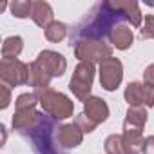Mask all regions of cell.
<instances>
[{
  "mask_svg": "<svg viewBox=\"0 0 154 154\" xmlns=\"http://www.w3.org/2000/svg\"><path fill=\"white\" fill-rule=\"evenodd\" d=\"M127 17L123 15L122 9L116 8L114 2H100L96 4L89 15L76 26L71 33V45L72 42H80L85 38H100L103 40L105 36L111 35V31L118 26L123 24Z\"/></svg>",
  "mask_w": 154,
  "mask_h": 154,
  "instance_id": "obj_1",
  "label": "cell"
},
{
  "mask_svg": "<svg viewBox=\"0 0 154 154\" xmlns=\"http://www.w3.org/2000/svg\"><path fill=\"white\" fill-rule=\"evenodd\" d=\"M58 129L54 118H49L44 112H38V118L27 136L33 141V149L36 154H60L58 150Z\"/></svg>",
  "mask_w": 154,
  "mask_h": 154,
  "instance_id": "obj_2",
  "label": "cell"
},
{
  "mask_svg": "<svg viewBox=\"0 0 154 154\" xmlns=\"http://www.w3.org/2000/svg\"><path fill=\"white\" fill-rule=\"evenodd\" d=\"M36 98H38V103L42 105L44 112L49 114L51 118L54 120H63V118H69L72 114V109H74V103L62 93L54 91V89H38L35 91Z\"/></svg>",
  "mask_w": 154,
  "mask_h": 154,
  "instance_id": "obj_3",
  "label": "cell"
},
{
  "mask_svg": "<svg viewBox=\"0 0 154 154\" xmlns=\"http://www.w3.org/2000/svg\"><path fill=\"white\" fill-rule=\"evenodd\" d=\"M93 78H94V65L91 62H80L72 72L69 89L74 93V96L78 100L87 102L89 93H91V85H93Z\"/></svg>",
  "mask_w": 154,
  "mask_h": 154,
  "instance_id": "obj_4",
  "label": "cell"
},
{
  "mask_svg": "<svg viewBox=\"0 0 154 154\" xmlns=\"http://www.w3.org/2000/svg\"><path fill=\"white\" fill-rule=\"evenodd\" d=\"M112 53V47L105 44V40L100 38H85L74 44V54L82 62H96V60H105Z\"/></svg>",
  "mask_w": 154,
  "mask_h": 154,
  "instance_id": "obj_5",
  "label": "cell"
},
{
  "mask_svg": "<svg viewBox=\"0 0 154 154\" xmlns=\"http://www.w3.org/2000/svg\"><path fill=\"white\" fill-rule=\"evenodd\" d=\"M0 78H2L4 85L8 87L29 84V65H26L24 62L17 58L13 60L2 58V62H0Z\"/></svg>",
  "mask_w": 154,
  "mask_h": 154,
  "instance_id": "obj_6",
  "label": "cell"
},
{
  "mask_svg": "<svg viewBox=\"0 0 154 154\" xmlns=\"http://www.w3.org/2000/svg\"><path fill=\"white\" fill-rule=\"evenodd\" d=\"M122 76H123V67H122V62L118 58L109 56V58L102 60V63H100V84L103 89L114 91L122 82Z\"/></svg>",
  "mask_w": 154,
  "mask_h": 154,
  "instance_id": "obj_7",
  "label": "cell"
},
{
  "mask_svg": "<svg viewBox=\"0 0 154 154\" xmlns=\"http://www.w3.org/2000/svg\"><path fill=\"white\" fill-rule=\"evenodd\" d=\"M35 62L51 76V78H54V76H62L65 72V67H67L65 58L60 53H54V51H42Z\"/></svg>",
  "mask_w": 154,
  "mask_h": 154,
  "instance_id": "obj_8",
  "label": "cell"
},
{
  "mask_svg": "<svg viewBox=\"0 0 154 154\" xmlns=\"http://www.w3.org/2000/svg\"><path fill=\"white\" fill-rule=\"evenodd\" d=\"M84 114H85L91 122H94V123L98 125V123H102V122L107 120V116H109V107H107L105 100H102V98H98V96H91V98L85 102Z\"/></svg>",
  "mask_w": 154,
  "mask_h": 154,
  "instance_id": "obj_9",
  "label": "cell"
},
{
  "mask_svg": "<svg viewBox=\"0 0 154 154\" xmlns=\"http://www.w3.org/2000/svg\"><path fill=\"white\" fill-rule=\"evenodd\" d=\"M109 38H111V44H112L116 49H122V51L129 49V47L132 45V42H134V35H132L131 27L125 26V24H118V26L111 31Z\"/></svg>",
  "mask_w": 154,
  "mask_h": 154,
  "instance_id": "obj_10",
  "label": "cell"
},
{
  "mask_svg": "<svg viewBox=\"0 0 154 154\" xmlns=\"http://www.w3.org/2000/svg\"><path fill=\"white\" fill-rule=\"evenodd\" d=\"M82 143V131L76 125H63L58 129V145L63 149L78 147Z\"/></svg>",
  "mask_w": 154,
  "mask_h": 154,
  "instance_id": "obj_11",
  "label": "cell"
},
{
  "mask_svg": "<svg viewBox=\"0 0 154 154\" xmlns=\"http://www.w3.org/2000/svg\"><path fill=\"white\" fill-rule=\"evenodd\" d=\"M31 18L38 27H47L53 24V8L47 2H33V9H31Z\"/></svg>",
  "mask_w": 154,
  "mask_h": 154,
  "instance_id": "obj_12",
  "label": "cell"
},
{
  "mask_svg": "<svg viewBox=\"0 0 154 154\" xmlns=\"http://www.w3.org/2000/svg\"><path fill=\"white\" fill-rule=\"evenodd\" d=\"M145 123H147V112H145V109L143 107H129L127 118L123 122V129L141 131Z\"/></svg>",
  "mask_w": 154,
  "mask_h": 154,
  "instance_id": "obj_13",
  "label": "cell"
},
{
  "mask_svg": "<svg viewBox=\"0 0 154 154\" xmlns=\"http://www.w3.org/2000/svg\"><path fill=\"white\" fill-rule=\"evenodd\" d=\"M125 100L131 107H143L145 105V84L132 82L125 89Z\"/></svg>",
  "mask_w": 154,
  "mask_h": 154,
  "instance_id": "obj_14",
  "label": "cell"
},
{
  "mask_svg": "<svg viewBox=\"0 0 154 154\" xmlns=\"http://www.w3.org/2000/svg\"><path fill=\"white\" fill-rule=\"evenodd\" d=\"M118 9L123 11V15L127 17V20L131 22L132 27H140L141 26V11L140 6L136 2H114Z\"/></svg>",
  "mask_w": 154,
  "mask_h": 154,
  "instance_id": "obj_15",
  "label": "cell"
},
{
  "mask_svg": "<svg viewBox=\"0 0 154 154\" xmlns=\"http://www.w3.org/2000/svg\"><path fill=\"white\" fill-rule=\"evenodd\" d=\"M24 47V40L20 36H8L2 44V58L6 60H13L22 53Z\"/></svg>",
  "mask_w": 154,
  "mask_h": 154,
  "instance_id": "obj_16",
  "label": "cell"
},
{
  "mask_svg": "<svg viewBox=\"0 0 154 154\" xmlns=\"http://www.w3.org/2000/svg\"><path fill=\"white\" fill-rule=\"evenodd\" d=\"M67 36V26L63 22H53L45 27V38L49 42H62Z\"/></svg>",
  "mask_w": 154,
  "mask_h": 154,
  "instance_id": "obj_17",
  "label": "cell"
},
{
  "mask_svg": "<svg viewBox=\"0 0 154 154\" xmlns=\"http://www.w3.org/2000/svg\"><path fill=\"white\" fill-rule=\"evenodd\" d=\"M9 8H11L13 17H17V18H27V17H31L33 2H29V0H15Z\"/></svg>",
  "mask_w": 154,
  "mask_h": 154,
  "instance_id": "obj_18",
  "label": "cell"
},
{
  "mask_svg": "<svg viewBox=\"0 0 154 154\" xmlns=\"http://www.w3.org/2000/svg\"><path fill=\"white\" fill-rule=\"evenodd\" d=\"M36 103H38V98L35 93H24L17 98L15 107H17V111H29V109H35Z\"/></svg>",
  "mask_w": 154,
  "mask_h": 154,
  "instance_id": "obj_19",
  "label": "cell"
},
{
  "mask_svg": "<svg viewBox=\"0 0 154 154\" xmlns=\"http://www.w3.org/2000/svg\"><path fill=\"white\" fill-rule=\"evenodd\" d=\"M105 152L107 154H125L123 150V145H122V136H109L105 140Z\"/></svg>",
  "mask_w": 154,
  "mask_h": 154,
  "instance_id": "obj_20",
  "label": "cell"
},
{
  "mask_svg": "<svg viewBox=\"0 0 154 154\" xmlns=\"http://www.w3.org/2000/svg\"><path fill=\"white\" fill-rule=\"evenodd\" d=\"M141 38H154V15H147L145 22L140 29Z\"/></svg>",
  "mask_w": 154,
  "mask_h": 154,
  "instance_id": "obj_21",
  "label": "cell"
},
{
  "mask_svg": "<svg viewBox=\"0 0 154 154\" xmlns=\"http://www.w3.org/2000/svg\"><path fill=\"white\" fill-rule=\"evenodd\" d=\"M0 107L2 109H6L8 105H9V102H11V91H9V87L8 85H2L0 87Z\"/></svg>",
  "mask_w": 154,
  "mask_h": 154,
  "instance_id": "obj_22",
  "label": "cell"
},
{
  "mask_svg": "<svg viewBox=\"0 0 154 154\" xmlns=\"http://www.w3.org/2000/svg\"><path fill=\"white\" fill-rule=\"evenodd\" d=\"M143 154H154V136H149V138H145V141H143V150H141Z\"/></svg>",
  "mask_w": 154,
  "mask_h": 154,
  "instance_id": "obj_23",
  "label": "cell"
},
{
  "mask_svg": "<svg viewBox=\"0 0 154 154\" xmlns=\"http://www.w3.org/2000/svg\"><path fill=\"white\" fill-rule=\"evenodd\" d=\"M143 78H145V82H152V84H154V63H152V65H149V67L145 69Z\"/></svg>",
  "mask_w": 154,
  "mask_h": 154,
  "instance_id": "obj_24",
  "label": "cell"
}]
</instances>
